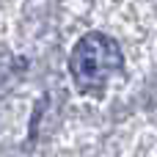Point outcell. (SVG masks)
<instances>
[{
    "label": "cell",
    "mask_w": 157,
    "mask_h": 157,
    "mask_svg": "<svg viewBox=\"0 0 157 157\" xmlns=\"http://www.w3.org/2000/svg\"><path fill=\"white\" fill-rule=\"evenodd\" d=\"M121 66H124V55L119 44L105 33H86L75 44L72 58H69V72L77 88L88 94H99L108 77L116 75Z\"/></svg>",
    "instance_id": "cell-1"
}]
</instances>
